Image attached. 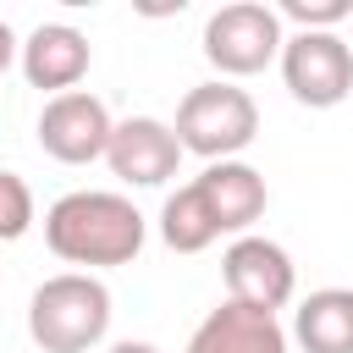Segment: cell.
<instances>
[{
    "mask_svg": "<svg viewBox=\"0 0 353 353\" xmlns=\"http://www.w3.org/2000/svg\"><path fill=\"white\" fill-rule=\"evenodd\" d=\"M143 215L127 193H110V188H77V193H61L50 210H44V243L55 259L66 265H83L88 276L94 270H110V265H132L143 254Z\"/></svg>",
    "mask_w": 353,
    "mask_h": 353,
    "instance_id": "cell-1",
    "label": "cell"
},
{
    "mask_svg": "<svg viewBox=\"0 0 353 353\" xmlns=\"http://www.w3.org/2000/svg\"><path fill=\"white\" fill-rule=\"evenodd\" d=\"M110 331V287L88 270H61L28 298V336L44 353H94Z\"/></svg>",
    "mask_w": 353,
    "mask_h": 353,
    "instance_id": "cell-2",
    "label": "cell"
},
{
    "mask_svg": "<svg viewBox=\"0 0 353 353\" xmlns=\"http://www.w3.org/2000/svg\"><path fill=\"white\" fill-rule=\"evenodd\" d=\"M171 132H176L182 154H199L210 165L215 160H237L259 132V105H254L248 88L215 77V83H199V88L182 94Z\"/></svg>",
    "mask_w": 353,
    "mask_h": 353,
    "instance_id": "cell-3",
    "label": "cell"
},
{
    "mask_svg": "<svg viewBox=\"0 0 353 353\" xmlns=\"http://www.w3.org/2000/svg\"><path fill=\"white\" fill-rule=\"evenodd\" d=\"M281 44H287L281 17H276V6H265V0H232V6L210 11V22H204V61H210L226 83L254 77V72H265L270 61H281Z\"/></svg>",
    "mask_w": 353,
    "mask_h": 353,
    "instance_id": "cell-4",
    "label": "cell"
},
{
    "mask_svg": "<svg viewBox=\"0 0 353 353\" xmlns=\"http://www.w3.org/2000/svg\"><path fill=\"white\" fill-rule=\"evenodd\" d=\"M281 83L309 110L342 105L353 94V44L342 33H287V44H281Z\"/></svg>",
    "mask_w": 353,
    "mask_h": 353,
    "instance_id": "cell-5",
    "label": "cell"
},
{
    "mask_svg": "<svg viewBox=\"0 0 353 353\" xmlns=\"http://www.w3.org/2000/svg\"><path fill=\"white\" fill-rule=\"evenodd\" d=\"M110 132H116V121H110L105 99L83 94V88L55 94V99H44V110H39V149H44L50 160H61V165L105 160Z\"/></svg>",
    "mask_w": 353,
    "mask_h": 353,
    "instance_id": "cell-6",
    "label": "cell"
},
{
    "mask_svg": "<svg viewBox=\"0 0 353 353\" xmlns=\"http://www.w3.org/2000/svg\"><path fill=\"white\" fill-rule=\"evenodd\" d=\"M221 276H226V298L232 303H248V309H265V314H276L298 287L292 254L281 243L259 237V232L232 237V248L221 254Z\"/></svg>",
    "mask_w": 353,
    "mask_h": 353,
    "instance_id": "cell-7",
    "label": "cell"
},
{
    "mask_svg": "<svg viewBox=\"0 0 353 353\" xmlns=\"http://www.w3.org/2000/svg\"><path fill=\"white\" fill-rule=\"evenodd\" d=\"M105 165H110L127 188H160L165 176H176L182 143H176V132H171V121H160V116H127V121H116V132H110Z\"/></svg>",
    "mask_w": 353,
    "mask_h": 353,
    "instance_id": "cell-8",
    "label": "cell"
},
{
    "mask_svg": "<svg viewBox=\"0 0 353 353\" xmlns=\"http://www.w3.org/2000/svg\"><path fill=\"white\" fill-rule=\"evenodd\" d=\"M17 61H22L28 88H44V94L55 99V94H72V88L83 83L94 50H88V39H83L72 22H39V28L22 39Z\"/></svg>",
    "mask_w": 353,
    "mask_h": 353,
    "instance_id": "cell-9",
    "label": "cell"
},
{
    "mask_svg": "<svg viewBox=\"0 0 353 353\" xmlns=\"http://www.w3.org/2000/svg\"><path fill=\"white\" fill-rule=\"evenodd\" d=\"M193 188L204 193L221 237H248V226H254V221L265 215V204H270V188H265V176H259L248 160H215V165H204V171L193 176Z\"/></svg>",
    "mask_w": 353,
    "mask_h": 353,
    "instance_id": "cell-10",
    "label": "cell"
},
{
    "mask_svg": "<svg viewBox=\"0 0 353 353\" xmlns=\"http://www.w3.org/2000/svg\"><path fill=\"white\" fill-rule=\"evenodd\" d=\"M188 353H287V331L276 314L226 298L199 320V331L188 336Z\"/></svg>",
    "mask_w": 353,
    "mask_h": 353,
    "instance_id": "cell-11",
    "label": "cell"
},
{
    "mask_svg": "<svg viewBox=\"0 0 353 353\" xmlns=\"http://www.w3.org/2000/svg\"><path fill=\"white\" fill-rule=\"evenodd\" d=\"M292 336L303 353H353V287H320L298 303Z\"/></svg>",
    "mask_w": 353,
    "mask_h": 353,
    "instance_id": "cell-12",
    "label": "cell"
},
{
    "mask_svg": "<svg viewBox=\"0 0 353 353\" xmlns=\"http://www.w3.org/2000/svg\"><path fill=\"white\" fill-rule=\"evenodd\" d=\"M160 237H165L171 254H204L221 237L215 215H210V204H204V193L193 182L176 188V193H165V204H160Z\"/></svg>",
    "mask_w": 353,
    "mask_h": 353,
    "instance_id": "cell-13",
    "label": "cell"
},
{
    "mask_svg": "<svg viewBox=\"0 0 353 353\" xmlns=\"http://www.w3.org/2000/svg\"><path fill=\"white\" fill-rule=\"evenodd\" d=\"M276 17L292 22L298 33H336L353 17V0H281Z\"/></svg>",
    "mask_w": 353,
    "mask_h": 353,
    "instance_id": "cell-14",
    "label": "cell"
},
{
    "mask_svg": "<svg viewBox=\"0 0 353 353\" xmlns=\"http://www.w3.org/2000/svg\"><path fill=\"white\" fill-rule=\"evenodd\" d=\"M33 226V188L17 171H0V243H17Z\"/></svg>",
    "mask_w": 353,
    "mask_h": 353,
    "instance_id": "cell-15",
    "label": "cell"
},
{
    "mask_svg": "<svg viewBox=\"0 0 353 353\" xmlns=\"http://www.w3.org/2000/svg\"><path fill=\"white\" fill-rule=\"evenodd\" d=\"M17 50H22V44H17V33H11L6 22H0V77H6V66L17 61Z\"/></svg>",
    "mask_w": 353,
    "mask_h": 353,
    "instance_id": "cell-16",
    "label": "cell"
},
{
    "mask_svg": "<svg viewBox=\"0 0 353 353\" xmlns=\"http://www.w3.org/2000/svg\"><path fill=\"white\" fill-rule=\"evenodd\" d=\"M105 353H160L154 342H116V347H105Z\"/></svg>",
    "mask_w": 353,
    "mask_h": 353,
    "instance_id": "cell-17",
    "label": "cell"
}]
</instances>
